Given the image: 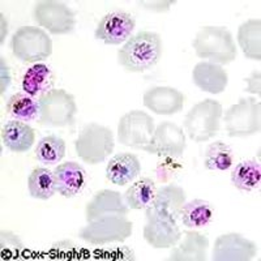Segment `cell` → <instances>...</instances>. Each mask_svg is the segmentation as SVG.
<instances>
[{
	"mask_svg": "<svg viewBox=\"0 0 261 261\" xmlns=\"http://www.w3.org/2000/svg\"><path fill=\"white\" fill-rule=\"evenodd\" d=\"M162 51V38L158 33L140 32L118 51L119 64L135 73L149 71L160 62Z\"/></svg>",
	"mask_w": 261,
	"mask_h": 261,
	"instance_id": "6da1fadb",
	"label": "cell"
},
{
	"mask_svg": "<svg viewBox=\"0 0 261 261\" xmlns=\"http://www.w3.org/2000/svg\"><path fill=\"white\" fill-rule=\"evenodd\" d=\"M196 55L216 64H230L237 59L238 50L232 34L223 27H204L192 42Z\"/></svg>",
	"mask_w": 261,
	"mask_h": 261,
	"instance_id": "7a4b0ae2",
	"label": "cell"
},
{
	"mask_svg": "<svg viewBox=\"0 0 261 261\" xmlns=\"http://www.w3.org/2000/svg\"><path fill=\"white\" fill-rule=\"evenodd\" d=\"M114 146L113 130L98 123L86 124L74 141L79 158L88 165L105 162L114 151Z\"/></svg>",
	"mask_w": 261,
	"mask_h": 261,
	"instance_id": "3957f363",
	"label": "cell"
},
{
	"mask_svg": "<svg viewBox=\"0 0 261 261\" xmlns=\"http://www.w3.org/2000/svg\"><path fill=\"white\" fill-rule=\"evenodd\" d=\"M222 114V105L216 99L208 98L196 103L184 119V128L190 139L196 143L213 139L220 130Z\"/></svg>",
	"mask_w": 261,
	"mask_h": 261,
	"instance_id": "277c9868",
	"label": "cell"
},
{
	"mask_svg": "<svg viewBox=\"0 0 261 261\" xmlns=\"http://www.w3.org/2000/svg\"><path fill=\"white\" fill-rule=\"evenodd\" d=\"M39 123L47 127H67L74 122L77 103L64 89H51L38 99Z\"/></svg>",
	"mask_w": 261,
	"mask_h": 261,
	"instance_id": "5b68a950",
	"label": "cell"
},
{
	"mask_svg": "<svg viewBox=\"0 0 261 261\" xmlns=\"http://www.w3.org/2000/svg\"><path fill=\"white\" fill-rule=\"evenodd\" d=\"M11 47L18 60L37 64L53 54V41L42 28L21 27L11 39Z\"/></svg>",
	"mask_w": 261,
	"mask_h": 261,
	"instance_id": "8992f818",
	"label": "cell"
},
{
	"mask_svg": "<svg viewBox=\"0 0 261 261\" xmlns=\"http://www.w3.org/2000/svg\"><path fill=\"white\" fill-rule=\"evenodd\" d=\"M134 223L127 216H105L88 222L79 232V238L94 246L124 242L132 235Z\"/></svg>",
	"mask_w": 261,
	"mask_h": 261,
	"instance_id": "52a82bcc",
	"label": "cell"
},
{
	"mask_svg": "<svg viewBox=\"0 0 261 261\" xmlns=\"http://www.w3.org/2000/svg\"><path fill=\"white\" fill-rule=\"evenodd\" d=\"M225 124L230 137H248L258 134L261 128V103L255 98H241L228 107Z\"/></svg>",
	"mask_w": 261,
	"mask_h": 261,
	"instance_id": "ba28073f",
	"label": "cell"
},
{
	"mask_svg": "<svg viewBox=\"0 0 261 261\" xmlns=\"http://www.w3.org/2000/svg\"><path fill=\"white\" fill-rule=\"evenodd\" d=\"M33 18L43 30L51 34H68L76 27V16L63 2L43 0L33 8Z\"/></svg>",
	"mask_w": 261,
	"mask_h": 261,
	"instance_id": "9c48e42d",
	"label": "cell"
},
{
	"mask_svg": "<svg viewBox=\"0 0 261 261\" xmlns=\"http://www.w3.org/2000/svg\"><path fill=\"white\" fill-rule=\"evenodd\" d=\"M154 129V120L148 113L132 110L119 120L118 140L124 146L141 149L150 141Z\"/></svg>",
	"mask_w": 261,
	"mask_h": 261,
	"instance_id": "30bf717a",
	"label": "cell"
},
{
	"mask_svg": "<svg viewBox=\"0 0 261 261\" xmlns=\"http://www.w3.org/2000/svg\"><path fill=\"white\" fill-rule=\"evenodd\" d=\"M187 148L186 135L175 123L162 122L154 129L150 141L144 145L143 150L149 154L165 158H179Z\"/></svg>",
	"mask_w": 261,
	"mask_h": 261,
	"instance_id": "8fae6325",
	"label": "cell"
},
{
	"mask_svg": "<svg viewBox=\"0 0 261 261\" xmlns=\"http://www.w3.org/2000/svg\"><path fill=\"white\" fill-rule=\"evenodd\" d=\"M187 201L186 191L176 184H167L157 190L154 199L145 209V217H158L176 222L180 220V211Z\"/></svg>",
	"mask_w": 261,
	"mask_h": 261,
	"instance_id": "7c38bea8",
	"label": "cell"
},
{
	"mask_svg": "<svg viewBox=\"0 0 261 261\" xmlns=\"http://www.w3.org/2000/svg\"><path fill=\"white\" fill-rule=\"evenodd\" d=\"M256 253V243L238 232H228L216 239L212 258L214 261H249Z\"/></svg>",
	"mask_w": 261,
	"mask_h": 261,
	"instance_id": "4fadbf2b",
	"label": "cell"
},
{
	"mask_svg": "<svg viewBox=\"0 0 261 261\" xmlns=\"http://www.w3.org/2000/svg\"><path fill=\"white\" fill-rule=\"evenodd\" d=\"M135 20L127 12L116 11L107 13L98 22L94 32L95 39L105 42L106 45H120L132 37Z\"/></svg>",
	"mask_w": 261,
	"mask_h": 261,
	"instance_id": "5bb4252c",
	"label": "cell"
},
{
	"mask_svg": "<svg viewBox=\"0 0 261 261\" xmlns=\"http://www.w3.org/2000/svg\"><path fill=\"white\" fill-rule=\"evenodd\" d=\"M144 106L158 115H174L183 110L186 97L171 86H154L144 93Z\"/></svg>",
	"mask_w": 261,
	"mask_h": 261,
	"instance_id": "9a60e30c",
	"label": "cell"
},
{
	"mask_svg": "<svg viewBox=\"0 0 261 261\" xmlns=\"http://www.w3.org/2000/svg\"><path fill=\"white\" fill-rule=\"evenodd\" d=\"M129 208L118 191L102 190L86 204L85 218L86 222H92L105 216H127Z\"/></svg>",
	"mask_w": 261,
	"mask_h": 261,
	"instance_id": "2e32d148",
	"label": "cell"
},
{
	"mask_svg": "<svg viewBox=\"0 0 261 261\" xmlns=\"http://www.w3.org/2000/svg\"><path fill=\"white\" fill-rule=\"evenodd\" d=\"M181 238L178 223L172 221L150 217L144 226V239L149 246L157 249H166L175 246Z\"/></svg>",
	"mask_w": 261,
	"mask_h": 261,
	"instance_id": "e0dca14e",
	"label": "cell"
},
{
	"mask_svg": "<svg viewBox=\"0 0 261 261\" xmlns=\"http://www.w3.org/2000/svg\"><path fill=\"white\" fill-rule=\"evenodd\" d=\"M54 178L57 192L67 199L77 196L86 186V171L73 161L58 165L54 170Z\"/></svg>",
	"mask_w": 261,
	"mask_h": 261,
	"instance_id": "ac0fdd59",
	"label": "cell"
},
{
	"mask_svg": "<svg viewBox=\"0 0 261 261\" xmlns=\"http://www.w3.org/2000/svg\"><path fill=\"white\" fill-rule=\"evenodd\" d=\"M192 80L199 89L211 94H221L228 84V74L222 65L212 62L197 63L192 71Z\"/></svg>",
	"mask_w": 261,
	"mask_h": 261,
	"instance_id": "d6986e66",
	"label": "cell"
},
{
	"mask_svg": "<svg viewBox=\"0 0 261 261\" xmlns=\"http://www.w3.org/2000/svg\"><path fill=\"white\" fill-rule=\"evenodd\" d=\"M141 172L140 160L132 153H119L110 158L106 166V178L116 186L132 183Z\"/></svg>",
	"mask_w": 261,
	"mask_h": 261,
	"instance_id": "ffe728a7",
	"label": "cell"
},
{
	"mask_svg": "<svg viewBox=\"0 0 261 261\" xmlns=\"http://www.w3.org/2000/svg\"><path fill=\"white\" fill-rule=\"evenodd\" d=\"M180 243H176L170 253L171 261H205L209 248V239L195 230L184 231Z\"/></svg>",
	"mask_w": 261,
	"mask_h": 261,
	"instance_id": "44dd1931",
	"label": "cell"
},
{
	"mask_svg": "<svg viewBox=\"0 0 261 261\" xmlns=\"http://www.w3.org/2000/svg\"><path fill=\"white\" fill-rule=\"evenodd\" d=\"M2 140L7 149L15 153H25L36 141V132L30 125L20 120H9L3 125Z\"/></svg>",
	"mask_w": 261,
	"mask_h": 261,
	"instance_id": "7402d4cb",
	"label": "cell"
},
{
	"mask_svg": "<svg viewBox=\"0 0 261 261\" xmlns=\"http://www.w3.org/2000/svg\"><path fill=\"white\" fill-rule=\"evenodd\" d=\"M238 43L246 58L260 62L261 60V20L251 18L238 29Z\"/></svg>",
	"mask_w": 261,
	"mask_h": 261,
	"instance_id": "603a6c76",
	"label": "cell"
},
{
	"mask_svg": "<svg viewBox=\"0 0 261 261\" xmlns=\"http://www.w3.org/2000/svg\"><path fill=\"white\" fill-rule=\"evenodd\" d=\"M54 85V74L47 65L43 63H37L32 65L22 77V90L32 97H41L43 93L51 90Z\"/></svg>",
	"mask_w": 261,
	"mask_h": 261,
	"instance_id": "cb8c5ba5",
	"label": "cell"
},
{
	"mask_svg": "<svg viewBox=\"0 0 261 261\" xmlns=\"http://www.w3.org/2000/svg\"><path fill=\"white\" fill-rule=\"evenodd\" d=\"M213 206L205 200L196 199L183 205L180 211V221L188 228L205 227L213 218Z\"/></svg>",
	"mask_w": 261,
	"mask_h": 261,
	"instance_id": "d4e9b609",
	"label": "cell"
},
{
	"mask_svg": "<svg viewBox=\"0 0 261 261\" xmlns=\"http://www.w3.org/2000/svg\"><path fill=\"white\" fill-rule=\"evenodd\" d=\"M155 192L157 190L154 181L149 178H141L130 184V187L125 191L123 199L129 209L141 211L148 208L151 200L154 199Z\"/></svg>",
	"mask_w": 261,
	"mask_h": 261,
	"instance_id": "484cf974",
	"label": "cell"
},
{
	"mask_svg": "<svg viewBox=\"0 0 261 261\" xmlns=\"http://www.w3.org/2000/svg\"><path fill=\"white\" fill-rule=\"evenodd\" d=\"M261 166L260 162L255 160L243 161L238 163L231 172V183L238 190L251 192L260 186Z\"/></svg>",
	"mask_w": 261,
	"mask_h": 261,
	"instance_id": "4316f807",
	"label": "cell"
},
{
	"mask_svg": "<svg viewBox=\"0 0 261 261\" xmlns=\"http://www.w3.org/2000/svg\"><path fill=\"white\" fill-rule=\"evenodd\" d=\"M28 191L30 196L38 200H48L57 193L54 171L45 167H37L28 178Z\"/></svg>",
	"mask_w": 261,
	"mask_h": 261,
	"instance_id": "83f0119b",
	"label": "cell"
},
{
	"mask_svg": "<svg viewBox=\"0 0 261 261\" xmlns=\"http://www.w3.org/2000/svg\"><path fill=\"white\" fill-rule=\"evenodd\" d=\"M7 113L15 120L30 122L39 116V103L27 93H16L7 102Z\"/></svg>",
	"mask_w": 261,
	"mask_h": 261,
	"instance_id": "f1b7e54d",
	"label": "cell"
},
{
	"mask_svg": "<svg viewBox=\"0 0 261 261\" xmlns=\"http://www.w3.org/2000/svg\"><path fill=\"white\" fill-rule=\"evenodd\" d=\"M234 163L231 148L222 141H214L205 150L204 165L212 171H226Z\"/></svg>",
	"mask_w": 261,
	"mask_h": 261,
	"instance_id": "f546056e",
	"label": "cell"
},
{
	"mask_svg": "<svg viewBox=\"0 0 261 261\" xmlns=\"http://www.w3.org/2000/svg\"><path fill=\"white\" fill-rule=\"evenodd\" d=\"M65 155L64 140L58 136H46L41 139L36 149V157L47 166L57 165Z\"/></svg>",
	"mask_w": 261,
	"mask_h": 261,
	"instance_id": "4dcf8cb0",
	"label": "cell"
},
{
	"mask_svg": "<svg viewBox=\"0 0 261 261\" xmlns=\"http://www.w3.org/2000/svg\"><path fill=\"white\" fill-rule=\"evenodd\" d=\"M2 249H6V252H17L22 249V243L18 239L17 235L11 231H2Z\"/></svg>",
	"mask_w": 261,
	"mask_h": 261,
	"instance_id": "1f68e13d",
	"label": "cell"
},
{
	"mask_svg": "<svg viewBox=\"0 0 261 261\" xmlns=\"http://www.w3.org/2000/svg\"><path fill=\"white\" fill-rule=\"evenodd\" d=\"M176 2H174V0H167V2H165V0H151V2H137V4H139L140 7H144V8L149 9V11H153V12H167L170 9V7L174 6Z\"/></svg>",
	"mask_w": 261,
	"mask_h": 261,
	"instance_id": "d6a6232c",
	"label": "cell"
},
{
	"mask_svg": "<svg viewBox=\"0 0 261 261\" xmlns=\"http://www.w3.org/2000/svg\"><path fill=\"white\" fill-rule=\"evenodd\" d=\"M247 92L252 94H261L260 90V71H255L248 79H247Z\"/></svg>",
	"mask_w": 261,
	"mask_h": 261,
	"instance_id": "836d02e7",
	"label": "cell"
},
{
	"mask_svg": "<svg viewBox=\"0 0 261 261\" xmlns=\"http://www.w3.org/2000/svg\"><path fill=\"white\" fill-rule=\"evenodd\" d=\"M0 63H2V69H0V72H2V90H0V93L4 94V92L8 89L9 83H11V74H9V68L7 67L4 59L0 60Z\"/></svg>",
	"mask_w": 261,
	"mask_h": 261,
	"instance_id": "e575fe53",
	"label": "cell"
},
{
	"mask_svg": "<svg viewBox=\"0 0 261 261\" xmlns=\"http://www.w3.org/2000/svg\"><path fill=\"white\" fill-rule=\"evenodd\" d=\"M2 30H3V32H2V43H3V41H4V36H6L7 34V24L4 25V17H2Z\"/></svg>",
	"mask_w": 261,
	"mask_h": 261,
	"instance_id": "d590c367",
	"label": "cell"
}]
</instances>
